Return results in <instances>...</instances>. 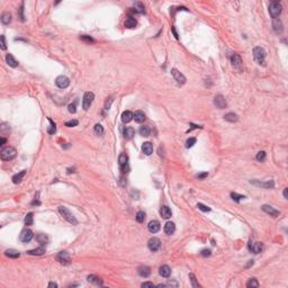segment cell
Masks as SVG:
<instances>
[{
  "label": "cell",
  "instance_id": "49",
  "mask_svg": "<svg viewBox=\"0 0 288 288\" xmlns=\"http://www.w3.org/2000/svg\"><path fill=\"white\" fill-rule=\"evenodd\" d=\"M69 112H70L71 114H74L75 112H77V109H75V104L69 105Z\"/></svg>",
  "mask_w": 288,
  "mask_h": 288
},
{
  "label": "cell",
  "instance_id": "27",
  "mask_svg": "<svg viewBox=\"0 0 288 288\" xmlns=\"http://www.w3.org/2000/svg\"><path fill=\"white\" fill-rule=\"evenodd\" d=\"M12 22V14H9L8 12H4L1 15V23L4 25H8V24Z\"/></svg>",
  "mask_w": 288,
  "mask_h": 288
},
{
  "label": "cell",
  "instance_id": "10",
  "mask_svg": "<svg viewBox=\"0 0 288 288\" xmlns=\"http://www.w3.org/2000/svg\"><path fill=\"white\" fill-rule=\"evenodd\" d=\"M214 105L218 109H223V108L226 107V102L225 98L222 96V95H217V96L214 98Z\"/></svg>",
  "mask_w": 288,
  "mask_h": 288
},
{
  "label": "cell",
  "instance_id": "41",
  "mask_svg": "<svg viewBox=\"0 0 288 288\" xmlns=\"http://www.w3.org/2000/svg\"><path fill=\"white\" fill-rule=\"evenodd\" d=\"M231 197L233 200H235V202H240V200H242V199H244V196H242V195H239V194H236V192H232L231 194Z\"/></svg>",
  "mask_w": 288,
  "mask_h": 288
},
{
  "label": "cell",
  "instance_id": "53",
  "mask_svg": "<svg viewBox=\"0 0 288 288\" xmlns=\"http://www.w3.org/2000/svg\"><path fill=\"white\" fill-rule=\"evenodd\" d=\"M153 282H143L142 284V287H153Z\"/></svg>",
  "mask_w": 288,
  "mask_h": 288
},
{
  "label": "cell",
  "instance_id": "23",
  "mask_svg": "<svg viewBox=\"0 0 288 288\" xmlns=\"http://www.w3.org/2000/svg\"><path fill=\"white\" fill-rule=\"evenodd\" d=\"M57 260L61 262V263H69L70 262V257H69V254L65 252V251H62V252H60L59 253V255H57Z\"/></svg>",
  "mask_w": 288,
  "mask_h": 288
},
{
  "label": "cell",
  "instance_id": "40",
  "mask_svg": "<svg viewBox=\"0 0 288 288\" xmlns=\"http://www.w3.org/2000/svg\"><path fill=\"white\" fill-rule=\"evenodd\" d=\"M95 133L96 134H98V135H102L104 134V127H102L100 124H96L95 125Z\"/></svg>",
  "mask_w": 288,
  "mask_h": 288
},
{
  "label": "cell",
  "instance_id": "32",
  "mask_svg": "<svg viewBox=\"0 0 288 288\" xmlns=\"http://www.w3.org/2000/svg\"><path fill=\"white\" fill-rule=\"evenodd\" d=\"M36 240L38 241V243H40L41 245H44V244H46V243L49 242V237L46 236L45 234H42V233L36 235Z\"/></svg>",
  "mask_w": 288,
  "mask_h": 288
},
{
  "label": "cell",
  "instance_id": "38",
  "mask_svg": "<svg viewBox=\"0 0 288 288\" xmlns=\"http://www.w3.org/2000/svg\"><path fill=\"white\" fill-rule=\"evenodd\" d=\"M144 220H145V213L144 212H139L137 214H136V221L139 222V223H143L144 222Z\"/></svg>",
  "mask_w": 288,
  "mask_h": 288
},
{
  "label": "cell",
  "instance_id": "25",
  "mask_svg": "<svg viewBox=\"0 0 288 288\" xmlns=\"http://www.w3.org/2000/svg\"><path fill=\"white\" fill-rule=\"evenodd\" d=\"M127 161H128V158H127V155H126L125 153H122V154L119 155L118 162H119V165H120L122 170H123V172H124V170H125V167L127 165Z\"/></svg>",
  "mask_w": 288,
  "mask_h": 288
},
{
  "label": "cell",
  "instance_id": "57",
  "mask_svg": "<svg viewBox=\"0 0 288 288\" xmlns=\"http://www.w3.org/2000/svg\"><path fill=\"white\" fill-rule=\"evenodd\" d=\"M287 190H288L287 188H285V189H284V197L286 198V199H287V198H288V195H287Z\"/></svg>",
  "mask_w": 288,
  "mask_h": 288
},
{
  "label": "cell",
  "instance_id": "43",
  "mask_svg": "<svg viewBox=\"0 0 288 288\" xmlns=\"http://www.w3.org/2000/svg\"><path fill=\"white\" fill-rule=\"evenodd\" d=\"M189 278H190V281H192V287H195V288L199 287V284L196 281V277H195V275H194V273H190V275H189Z\"/></svg>",
  "mask_w": 288,
  "mask_h": 288
},
{
  "label": "cell",
  "instance_id": "14",
  "mask_svg": "<svg viewBox=\"0 0 288 288\" xmlns=\"http://www.w3.org/2000/svg\"><path fill=\"white\" fill-rule=\"evenodd\" d=\"M261 208H262L263 212H266L267 214H269L270 216H272V217H277V216L279 215V212H278L277 209L273 208V207L269 206V205H262Z\"/></svg>",
  "mask_w": 288,
  "mask_h": 288
},
{
  "label": "cell",
  "instance_id": "20",
  "mask_svg": "<svg viewBox=\"0 0 288 288\" xmlns=\"http://www.w3.org/2000/svg\"><path fill=\"white\" fill-rule=\"evenodd\" d=\"M176 231V225L175 223H172V222H168L165 225H164V232H165V234H168V235H171V234H173Z\"/></svg>",
  "mask_w": 288,
  "mask_h": 288
},
{
  "label": "cell",
  "instance_id": "44",
  "mask_svg": "<svg viewBox=\"0 0 288 288\" xmlns=\"http://www.w3.org/2000/svg\"><path fill=\"white\" fill-rule=\"evenodd\" d=\"M196 143V139L195 137H190V139H188L186 142V147H194V144Z\"/></svg>",
  "mask_w": 288,
  "mask_h": 288
},
{
  "label": "cell",
  "instance_id": "6",
  "mask_svg": "<svg viewBox=\"0 0 288 288\" xmlns=\"http://www.w3.org/2000/svg\"><path fill=\"white\" fill-rule=\"evenodd\" d=\"M55 83H57V86L59 87V88L65 89V88H68L69 86H70V80H69V78H67L65 75H60V77H57V80H55Z\"/></svg>",
  "mask_w": 288,
  "mask_h": 288
},
{
  "label": "cell",
  "instance_id": "45",
  "mask_svg": "<svg viewBox=\"0 0 288 288\" xmlns=\"http://www.w3.org/2000/svg\"><path fill=\"white\" fill-rule=\"evenodd\" d=\"M77 125H78V120H77V119H71V120H69V122L65 123V126H67V127H74V126H77Z\"/></svg>",
  "mask_w": 288,
  "mask_h": 288
},
{
  "label": "cell",
  "instance_id": "3",
  "mask_svg": "<svg viewBox=\"0 0 288 288\" xmlns=\"http://www.w3.org/2000/svg\"><path fill=\"white\" fill-rule=\"evenodd\" d=\"M281 10L282 7L278 1H272L269 6V12H270L271 17L275 18V19L279 17V15L281 14Z\"/></svg>",
  "mask_w": 288,
  "mask_h": 288
},
{
  "label": "cell",
  "instance_id": "7",
  "mask_svg": "<svg viewBox=\"0 0 288 288\" xmlns=\"http://www.w3.org/2000/svg\"><path fill=\"white\" fill-rule=\"evenodd\" d=\"M147 247H149V249H150L151 251L155 252V251H158L159 249H160V247H161V241L159 240L158 237H152V239L149 240Z\"/></svg>",
  "mask_w": 288,
  "mask_h": 288
},
{
  "label": "cell",
  "instance_id": "29",
  "mask_svg": "<svg viewBox=\"0 0 288 288\" xmlns=\"http://www.w3.org/2000/svg\"><path fill=\"white\" fill-rule=\"evenodd\" d=\"M25 175H26V171H25V170L20 171L19 173H17V175H15L14 177H12V182H14V184H19L20 181L23 180V178Z\"/></svg>",
  "mask_w": 288,
  "mask_h": 288
},
{
  "label": "cell",
  "instance_id": "5",
  "mask_svg": "<svg viewBox=\"0 0 288 288\" xmlns=\"http://www.w3.org/2000/svg\"><path fill=\"white\" fill-rule=\"evenodd\" d=\"M94 98H95V95L92 92H86L85 96H83V100H82V107L85 110H88L90 108L91 104L94 102Z\"/></svg>",
  "mask_w": 288,
  "mask_h": 288
},
{
  "label": "cell",
  "instance_id": "39",
  "mask_svg": "<svg viewBox=\"0 0 288 288\" xmlns=\"http://www.w3.org/2000/svg\"><path fill=\"white\" fill-rule=\"evenodd\" d=\"M25 224L26 225H32L33 224V213H28L25 217Z\"/></svg>",
  "mask_w": 288,
  "mask_h": 288
},
{
  "label": "cell",
  "instance_id": "30",
  "mask_svg": "<svg viewBox=\"0 0 288 288\" xmlns=\"http://www.w3.org/2000/svg\"><path fill=\"white\" fill-rule=\"evenodd\" d=\"M27 253L30 254V255H42V254L45 253V249L41 247V248L34 249V250H29V251H27Z\"/></svg>",
  "mask_w": 288,
  "mask_h": 288
},
{
  "label": "cell",
  "instance_id": "9",
  "mask_svg": "<svg viewBox=\"0 0 288 288\" xmlns=\"http://www.w3.org/2000/svg\"><path fill=\"white\" fill-rule=\"evenodd\" d=\"M171 73L173 75V78L176 79V81L179 83V85H185L186 83V77L182 73H180L177 69H172L171 70Z\"/></svg>",
  "mask_w": 288,
  "mask_h": 288
},
{
  "label": "cell",
  "instance_id": "24",
  "mask_svg": "<svg viewBox=\"0 0 288 288\" xmlns=\"http://www.w3.org/2000/svg\"><path fill=\"white\" fill-rule=\"evenodd\" d=\"M160 214H161V216H162L163 218L168 220V218L171 217L172 213H171V209H170L168 206H163V207H161V209H160Z\"/></svg>",
  "mask_w": 288,
  "mask_h": 288
},
{
  "label": "cell",
  "instance_id": "12",
  "mask_svg": "<svg viewBox=\"0 0 288 288\" xmlns=\"http://www.w3.org/2000/svg\"><path fill=\"white\" fill-rule=\"evenodd\" d=\"M231 62L234 68H236L237 70H241V68H242V60H241V57L239 54H233L232 55Z\"/></svg>",
  "mask_w": 288,
  "mask_h": 288
},
{
  "label": "cell",
  "instance_id": "18",
  "mask_svg": "<svg viewBox=\"0 0 288 288\" xmlns=\"http://www.w3.org/2000/svg\"><path fill=\"white\" fill-rule=\"evenodd\" d=\"M137 272H139L140 276L144 277V278H147V277H149L150 275H151V270H150V268L147 267V266H142V267H140V268L137 269Z\"/></svg>",
  "mask_w": 288,
  "mask_h": 288
},
{
  "label": "cell",
  "instance_id": "54",
  "mask_svg": "<svg viewBox=\"0 0 288 288\" xmlns=\"http://www.w3.org/2000/svg\"><path fill=\"white\" fill-rule=\"evenodd\" d=\"M81 40L83 41H87V42H94V40L91 38V37H87L86 35H83V36H81Z\"/></svg>",
  "mask_w": 288,
  "mask_h": 288
},
{
  "label": "cell",
  "instance_id": "22",
  "mask_svg": "<svg viewBox=\"0 0 288 288\" xmlns=\"http://www.w3.org/2000/svg\"><path fill=\"white\" fill-rule=\"evenodd\" d=\"M134 117V114L130 112V110H125L124 113L122 114V122L123 123H130L131 120Z\"/></svg>",
  "mask_w": 288,
  "mask_h": 288
},
{
  "label": "cell",
  "instance_id": "47",
  "mask_svg": "<svg viewBox=\"0 0 288 288\" xmlns=\"http://www.w3.org/2000/svg\"><path fill=\"white\" fill-rule=\"evenodd\" d=\"M197 207L200 209V210H203V212H209V210H210L209 207H207V206H205L204 204H200V203H198Z\"/></svg>",
  "mask_w": 288,
  "mask_h": 288
},
{
  "label": "cell",
  "instance_id": "33",
  "mask_svg": "<svg viewBox=\"0 0 288 288\" xmlns=\"http://www.w3.org/2000/svg\"><path fill=\"white\" fill-rule=\"evenodd\" d=\"M134 134H135V131L133 130L132 127H127V128H125L124 137L126 139V140H131V139L134 136Z\"/></svg>",
  "mask_w": 288,
  "mask_h": 288
},
{
  "label": "cell",
  "instance_id": "42",
  "mask_svg": "<svg viewBox=\"0 0 288 288\" xmlns=\"http://www.w3.org/2000/svg\"><path fill=\"white\" fill-rule=\"evenodd\" d=\"M257 160L258 161H260V162H262V161H265L266 160V152L265 151H260V152H258V154H257Z\"/></svg>",
  "mask_w": 288,
  "mask_h": 288
},
{
  "label": "cell",
  "instance_id": "8",
  "mask_svg": "<svg viewBox=\"0 0 288 288\" xmlns=\"http://www.w3.org/2000/svg\"><path fill=\"white\" fill-rule=\"evenodd\" d=\"M32 239H33V232L30 231V230H28V229L23 230L22 233H20V235H19V240L24 243L29 242Z\"/></svg>",
  "mask_w": 288,
  "mask_h": 288
},
{
  "label": "cell",
  "instance_id": "28",
  "mask_svg": "<svg viewBox=\"0 0 288 288\" xmlns=\"http://www.w3.org/2000/svg\"><path fill=\"white\" fill-rule=\"evenodd\" d=\"M136 25L137 23L133 17H128L125 20V27H127V28H135Z\"/></svg>",
  "mask_w": 288,
  "mask_h": 288
},
{
  "label": "cell",
  "instance_id": "13",
  "mask_svg": "<svg viewBox=\"0 0 288 288\" xmlns=\"http://www.w3.org/2000/svg\"><path fill=\"white\" fill-rule=\"evenodd\" d=\"M262 243L260 242H250L249 243V249L250 251H252L253 253H260L262 251Z\"/></svg>",
  "mask_w": 288,
  "mask_h": 288
},
{
  "label": "cell",
  "instance_id": "2",
  "mask_svg": "<svg viewBox=\"0 0 288 288\" xmlns=\"http://www.w3.org/2000/svg\"><path fill=\"white\" fill-rule=\"evenodd\" d=\"M16 155H17V152L14 147H7L1 150V159L4 161H10V160L16 158Z\"/></svg>",
  "mask_w": 288,
  "mask_h": 288
},
{
  "label": "cell",
  "instance_id": "56",
  "mask_svg": "<svg viewBox=\"0 0 288 288\" xmlns=\"http://www.w3.org/2000/svg\"><path fill=\"white\" fill-rule=\"evenodd\" d=\"M49 287H54V288H57V285L55 284V282H50L49 284Z\"/></svg>",
  "mask_w": 288,
  "mask_h": 288
},
{
  "label": "cell",
  "instance_id": "15",
  "mask_svg": "<svg viewBox=\"0 0 288 288\" xmlns=\"http://www.w3.org/2000/svg\"><path fill=\"white\" fill-rule=\"evenodd\" d=\"M147 229H149V231L151 232V233H157V232L160 231L161 225H160V223H159L158 221H151L149 223V225H147Z\"/></svg>",
  "mask_w": 288,
  "mask_h": 288
},
{
  "label": "cell",
  "instance_id": "35",
  "mask_svg": "<svg viewBox=\"0 0 288 288\" xmlns=\"http://www.w3.org/2000/svg\"><path fill=\"white\" fill-rule=\"evenodd\" d=\"M140 134H141L142 136H149L150 135V133H151V128L149 127V126H147V125H143V126H141L140 127Z\"/></svg>",
  "mask_w": 288,
  "mask_h": 288
},
{
  "label": "cell",
  "instance_id": "11",
  "mask_svg": "<svg viewBox=\"0 0 288 288\" xmlns=\"http://www.w3.org/2000/svg\"><path fill=\"white\" fill-rule=\"evenodd\" d=\"M272 27H273V30H275L276 34H281L282 32H284V25H282L281 20L278 19V18L273 19V22H272Z\"/></svg>",
  "mask_w": 288,
  "mask_h": 288
},
{
  "label": "cell",
  "instance_id": "48",
  "mask_svg": "<svg viewBox=\"0 0 288 288\" xmlns=\"http://www.w3.org/2000/svg\"><path fill=\"white\" fill-rule=\"evenodd\" d=\"M0 42H1V50H6V42H5V36H0Z\"/></svg>",
  "mask_w": 288,
  "mask_h": 288
},
{
  "label": "cell",
  "instance_id": "1",
  "mask_svg": "<svg viewBox=\"0 0 288 288\" xmlns=\"http://www.w3.org/2000/svg\"><path fill=\"white\" fill-rule=\"evenodd\" d=\"M59 212H60V214H61V216H62L63 218H64L65 221H68L69 223H71V224H73V225H77V224H78V221L75 220V217L73 216V214H72L67 207L60 206V207H59Z\"/></svg>",
  "mask_w": 288,
  "mask_h": 288
},
{
  "label": "cell",
  "instance_id": "36",
  "mask_svg": "<svg viewBox=\"0 0 288 288\" xmlns=\"http://www.w3.org/2000/svg\"><path fill=\"white\" fill-rule=\"evenodd\" d=\"M5 254H6L7 257H9V258H19V255H20V253L18 252V251H16V250H7L6 252H5Z\"/></svg>",
  "mask_w": 288,
  "mask_h": 288
},
{
  "label": "cell",
  "instance_id": "17",
  "mask_svg": "<svg viewBox=\"0 0 288 288\" xmlns=\"http://www.w3.org/2000/svg\"><path fill=\"white\" fill-rule=\"evenodd\" d=\"M142 151H143V153H144L145 155H151L153 152V145L150 143V142H145V143H143V145H142Z\"/></svg>",
  "mask_w": 288,
  "mask_h": 288
},
{
  "label": "cell",
  "instance_id": "51",
  "mask_svg": "<svg viewBox=\"0 0 288 288\" xmlns=\"http://www.w3.org/2000/svg\"><path fill=\"white\" fill-rule=\"evenodd\" d=\"M200 254H202L203 257H209V255H210V250L205 249V250H203V251L200 252Z\"/></svg>",
  "mask_w": 288,
  "mask_h": 288
},
{
  "label": "cell",
  "instance_id": "21",
  "mask_svg": "<svg viewBox=\"0 0 288 288\" xmlns=\"http://www.w3.org/2000/svg\"><path fill=\"white\" fill-rule=\"evenodd\" d=\"M250 182L253 184V185H255V186L263 187V188H271V187H273V181L272 180L268 181V182H261V181H258V180H251Z\"/></svg>",
  "mask_w": 288,
  "mask_h": 288
},
{
  "label": "cell",
  "instance_id": "34",
  "mask_svg": "<svg viewBox=\"0 0 288 288\" xmlns=\"http://www.w3.org/2000/svg\"><path fill=\"white\" fill-rule=\"evenodd\" d=\"M88 281L92 282V284H95V285H98V286H102V280H100V279H99L97 276H95V275H90V276H88Z\"/></svg>",
  "mask_w": 288,
  "mask_h": 288
},
{
  "label": "cell",
  "instance_id": "16",
  "mask_svg": "<svg viewBox=\"0 0 288 288\" xmlns=\"http://www.w3.org/2000/svg\"><path fill=\"white\" fill-rule=\"evenodd\" d=\"M159 273H160V276L161 277L168 278V277L170 276V273H171V269H170L169 266H167V265L161 266L160 269H159Z\"/></svg>",
  "mask_w": 288,
  "mask_h": 288
},
{
  "label": "cell",
  "instance_id": "59",
  "mask_svg": "<svg viewBox=\"0 0 288 288\" xmlns=\"http://www.w3.org/2000/svg\"><path fill=\"white\" fill-rule=\"evenodd\" d=\"M32 204H33V205H40V202H33V203H32Z\"/></svg>",
  "mask_w": 288,
  "mask_h": 288
},
{
  "label": "cell",
  "instance_id": "58",
  "mask_svg": "<svg viewBox=\"0 0 288 288\" xmlns=\"http://www.w3.org/2000/svg\"><path fill=\"white\" fill-rule=\"evenodd\" d=\"M5 143H6V139H5V137H2V139H1V144H0V145H1V147H4V144H5Z\"/></svg>",
  "mask_w": 288,
  "mask_h": 288
},
{
  "label": "cell",
  "instance_id": "37",
  "mask_svg": "<svg viewBox=\"0 0 288 288\" xmlns=\"http://www.w3.org/2000/svg\"><path fill=\"white\" fill-rule=\"evenodd\" d=\"M247 287L248 288H257L259 287V282L255 278H251L249 279V281L247 282Z\"/></svg>",
  "mask_w": 288,
  "mask_h": 288
},
{
  "label": "cell",
  "instance_id": "52",
  "mask_svg": "<svg viewBox=\"0 0 288 288\" xmlns=\"http://www.w3.org/2000/svg\"><path fill=\"white\" fill-rule=\"evenodd\" d=\"M23 12H24V5H22V7H20V9H19V14H20V19H22V22H24V20H25V19H24Z\"/></svg>",
  "mask_w": 288,
  "mask_h": 288
},
{
  "label": "cell",
  "instance_id": "26",
  "mask_svg": "<svg viewBox=\"0 0 288 288\" xmlns=\"http://www.w3.org/2000/svg\"><path fill=\"white\" fill-rule=\"evenodd\" d=\"M6 62L9 64V67H12V68H16L18 65V62L15 60V57H12V54H7L6 55Z\"/></svg>",
  "mask_w": 288,
  "mask_h": 288
},
{
  "label": "cell",
  "instance_id": "4",
  "mask_svg": "<svg viewBox=\"0 0 288 288\" xmlns=\"http://www.w3.org/2000/svg\"><path fill=\"white\" fill-rule=\"evenodd\" d=\"M253 57L254 60L259 64H265V57H266V52L262 47L257 46L253 49Z\"/></svg>",
  "mask_w": 288,
  "mask_h": 288
},
{
  "label": "cell",
  "instance_id": "46",
  "mask_svg": "<svg viewBox=\"0 0 288 288\" xmlns=\"http://www.w3.org/2000/svg\"><path fill=\"white\" fill-rule=\"evenodd\" d=\"M49 120H50V123H51V127L49 128V131H47V132H49L50 134H54V133H55V131H57V127H55V124H54V123L52 122L51 119H49Z\"/></svg>",
  "mask_w": 288,
  "mask_h": 288
},
{
  "label": "cell",
  "instance_id": "31",
  "mask_svg": "<svg viewBox=\"0 0 288 288\" xmlns=\"http://www.w3.org/2000/svg\"><path fill=\"white\" fill-rule=\"evenodd\" d=\"M224 119H225V120H227V122H230V123H234V122H237L239 117H237L236 114L229 113V114H226L225 116H224Z\"/></svg>",
  "mask_w": 288,
  "mask_h": 288
},
{
  "label": "cell",
  "instance_id": "55",
  "mask_svg": "<svg viewBox=\"0 0 288 288\" xmlns=\"http://www.w3.org/2000/svg\"><path fill=\"white\" fill-rule=\"evenodd\" d=\"M207 176H208V173H207V172H205V173H202V175L197 176V177H198V178H200V179H203V178L207 177Z\"/></svg>",
  "mask_w": 288,
  "mask_h": 288
},
{
  "label": "cell",
  "instance_id": "19",
  "mask_svg": "<svg viewBox=\"0 0 288 288\" xmlns=\"http://www.w3.org/2000/svg\"><path fill=\"white\" fill-rule=\"evenodd\" d=\"M133 119L135 120L136 123L141 124V123H143V122L145 120V114L143 113L142 110H137V112H135V114H134Z\"/></svg>",
  "mask_w": 288,
  "mask_h": 288
},
{
  "label": "cell",
  "instance_id": "50",
  "mask_svg": "<svg viewBox=\"0 0 288 288\" xmlns=\"http://www.w3.org/2000/svg\"><path fill=\"white\" fill-rule=\"evenodd\" d=\"M135 7H137V8H139V9H137V12H144V7H143V5H142V4H140V2H136Z\"/></svg>",
  "mask_w": 288,
  "mask_h": 288
}]
</instances>
